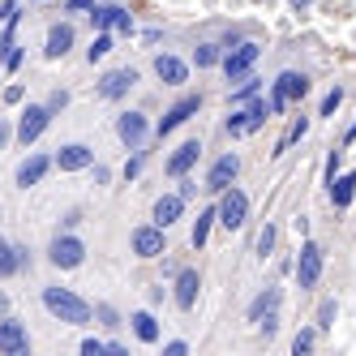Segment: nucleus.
<instances>
[{
	"instance_id": "obj_1",
	"label": "nucleus",
	"mask_w": 356,
	"mask_h": 356,
	"mask_svg": "<svg viewBox=\"0 0 356 356\" xmlns=\"http://www.w3.org/2000/svg\"><path fill=\"white\" fill-rule=\"evenodd\" d=\"M39 300H43V309L65 326H90V318H95V305L86 296H78L73 288H60V284H47L39 292Z\"/></svg>"
},
{
	"instance_id": "obj_2",
	"label": "nucleus",
	"mask_w": 356,
	"mask_h": 356,
	"mask_svg": "<svg viewBox=\"0 0 356 356\" xmlns=\"http://www.w3.org/2000/svg\"><path fill=\"white\" fill-rule=\"evenodd\" d=\"M322 270H326V253L314 236H305L300 249H296V262H292V275H296V288L300 292H314L322 284Z\"/></svg>"
},
{
	"instance_id": "obj_3",
	"label": "nucleus",
	"mask_w": 356,
	"mask_h": 356,
	"mask_svg": "<svg viewBox=\"0 0 356 356\" xmlns=\"http://www.w3.org/2000/svg\"><path fill=\"white\" fill-rule=\"evenodd\" d=\"M215 223L227 232H241L249 223V193L241 185H227L223 193H215Z\"/></svg>"
},
{
	"instance_id": "obj_4",
	"label": "nucleus",
	"mask_w": 356,
	"mask_h": 356,
	"mask_svg": "<svg viewBox=\"0 0 356 356\" xmlns=\"http://www.w3.org/2000/svg\"><path fill=\"white\" fill-rule=\"evenodd\" d=\"M262 60V43L258 39H241L232 47H223V60H219V73L227 82H241L245 73H253V65Z\"/></svg>"
},
{
	"instance_id": "obj_5",
	"label": "nucleus",
	"mask_w": 356,
	"mask_h": 356,
	"mask_svg": "<svg viewBox=\"0 0 356 356\" xmlns=\"http://www.w3.org/2000/svg\"><path fill=\"white\" fill-rule=\"evenodd\" d=\"M197 112H202V90H189V95H181V99H176V104H172V108H168V112L155 120V129H150V138H159V142H163V138H172V134L181 129V124H189Z\"/></svg>"
},
{
	"instance_id": "obj_6",
	"label": "nucleus",
	"mask_w": 356,
	"mask_h": 356,
	"mask_svg": "<svg viewBox=\"0 0 356 356\" xmlns=\"http://www.w3.org/2000/svg\"><path fill=\"white\" fill-rule=\"evenodd\" d=\"M266 120H270L266 116V99L258 95V99H249V104H236L232 116L223 120V129H227V138H253Z\"/></svg>"
},
{
	"instance_id": "obj_7",
	"label": "nucleus",
	"mask_w": 356,
	"mask_h": 356,
	"mask_svg": "<svg viewBox=\"0 0 356 356\" xmlns=\"http://www.w3.org/2000/svg\"><path fill=\"white\" fill-rule=\"evenodd\" d=\"M47 262H52L56 270H78L86 262V241L78 232H56L52 241H47Z\"/></svg>"
},
{
	"instance_id": "obj_8",
	"label": "nucleus",
	"mask_w": 356,
	"mask_h": 356,
	"mask_svg": "<svg viewBox=\"0 0 356 356\" xmlns=\"http://www.w3.org/2000/svg\"><path fill=\"white\" fill-rule=\"evenodd\" d=\"M129 249H134V258H142V262L163 258V253H168V227H159V223H138L134 232H129Z\"/></svg>"
},
{
	"instance_id": "obj_9",
	"label": "nucleus",
	"mask_w": 356,
	"mask_h": 356,
	"mask_svg": "<svg viewBox=\"0 0 356 356\" xmlns=\"http://www.w3.org/2000/svg\"><path fill=\"white\" fill-rule=\"evenodd\" d=\"M86 17H90V26H95V31H116V35H124V39H134V35H138L134 13H129V9H120V5H99V0H95Z\"/></svg>"
},
{
	"instance_id": "obj_10",
	"label": "nucleus",
	"mask_w": 356,
	"mask_h": 356,
	"mask_svg": "<svg viewBox=\"0 0 356 356\" xmlns=\"http://www.w3.org/2000/svg\"><path fill=\"white\" fill-rule=\"evenodd\" d=\"M47 124H52V112H47V104H26L17 112V124H13V138L22 146H35L43 134H47Z\"/></svg>"
},
{
	"instance_id": "obj_11",
	"label": "nucleus",
	"mask_w": 356,
	"mask_h": 356,
	"mask_svg": "<svg viewBox=\"0 0 356 356\" xmlns=\"http://www.w3.org/2000/svg\"><path fill=\"white\" fill-rule=\"evenodd\" d=\"M150 116L146 112H120L116 116V138H120V146L124 150H142L146 142H150Z\"/></svg>"
},
{
	"instance_id": "obj_12",
	"label": "nucleus",
	"mask_w": 356,
	"mask_h": 356,
	"mask_svg": "<svg viewBox=\"0 0 356 356\" xmlns=\"http://www.w3.org/2000/svg\"><path fill=\"white\" fill-rule=\"evenodd\" d=\"M138 82H142V73H138L134 65H124V69H108L104 78L95 82V95H99V99H108V104H116V99H124Z\"/></svg>"
},
{
	"instance_id": "obj_13",
	"label": "nucleus",
	"mask_w": 356,
	"mask_h": 356,
	"mask_svg": "<svg viewBox=\"0 0 356 356\" xmlns=\"http://www.w3.org/2000/svg\"><path fill=\"white\" fill-rule=\"evenodd\" d=\"M236 176H241V155H236V150H223V155L207 168V181H202V189L215 197V193H223L227 185H236Z\"/></svg>"
},
{
	"instance_id": "obj_14",
	"label": "nucleus",
	"mask_w": 356,
	"mask_h": 356,
	"mask_svg": "<svg viewBox=\"0 0 356 356\" xmlns=\"http://www.w3.org/2000/svg\"><path fill=\"white\" fill-rule=\"evenodd\" d=\"M197 296H202V270L197 266H181L172 275V305L181 314H189L193 305H197Z\"/></svg>"
},
{
	"instance_id": "obj_15",
	"label": "nucleus",
	"mask_w": 356,
	"mask_h": 356,
	"mask_svg": "<svg viewBox=\"0 0 356 356\" xmlns=\"http://www.w3.org/2000/svg\"><path fill=\"white\" fill-rule=\"evenodd\" d=\"M202 150H207V146H202L197 138L181 142V146H176L172 155L163 159V176H168V181H181V176H189V172L197 168V159H202Z\"/></svg>"
},
{
	"instance_id": "obj_16",
	"label": "nucleus",
	"mask_w": 356,
	"mask_h": 356,
	"mask_svg": "<svg viewBox=\"0 0 356 356\" xmlns=\"http://www.w3.org/2000/svg\"><path fill=\"white\" fill-rule=\"evenodd\" d=\"M0 356H31V335H26V322L17 318H0Z\"/></svg>"
},
{
	"instance_id": "obj_17",
	"label": "nucleus",
	"mask_w": 356,
	"mask_h": 356,
	"mask_svg": "<svg viewBox=\"0 0 356 356\" xmlns=\"http://www.w3.org/2000/svg\"><path fill=\"white\" fill-rule=\"evenodd\" d=\"M150 69H155V78H159L163 86H185L193 65H189L185 56H176V52H159L155 60H150Z\"/></svg>"
},
{
	"instance_id": "obj_18",
	"label": "nucleus",
	"mask_w": 356,
	"mask_h": 356,
	"mask_svg": "<svg viewBox=\"0 0 356 356\" xmlns=\"http://www.w3.org/2000/svg\"><path fill=\"white\" fill-rule=\"evenodd\" d=\"M73 43H78V31H73V22H52V26H47L43 56H47V60H65V56L73 52Z\"/></svg>"
},
{
	"instance_id": "obj_19",
	"label": "nucleus",
	"mask_w": 356,
	"mask_h": 356,
	"mask_svg": "<svg viewBox=\"0 0 356 356\" xmlns=\"http://www.w3.org/2000/svg\"><path fill=\"white\" fill-rule=\"evenodd\" d=\"M90 163H95V146H86V142H65L52 155V168H60V172H86Z\"/></svg>"
},
{
	"instance_id": "obj_20",
	"label": "nucleus",
	"mask_w": 356,
	"mask_h": 356,
	"mask_svg": "<svg viewBox=\"0 0 356 356\" xmlns=\"http://www.w3.org/2000/svg\"><path fill=\"white\" fill-rule=\"evenodd\" d=\"M47 172H52V155H39V150H35V155H26V159L17 163V172H13V185H17V189H35V185L43 181V176H47Z\"/></svg>"
},
{
	"instance_id": "obj_21",
	"label": "nucleus",
	"mask_w": 356,
	"mask_h": 356,
	"mask_svg": "<svg viewBox=\"0 0 356 356\" xmlns=\"http://www.w3.org/2000/svg\"><path fill=\"white\" fill-rule=\"evenodd\" d=\"M185 207L189 202L181 193H159L155 197V207H150V223H159V227H176L185 219Z\"/></svg>"
},
{
	"instance_id": "obj_22",
	"label": "nucleus",
	"mask_w": 356,
	"mask_h": 356,
	"mask_svg": "<svg viewBox=\"0 0 356 356\" xmlns=\"http://www.w3.org/2000/svg\"><path fill=\"white\" fill-rule=\"evenodd\" d=\"M309 86H314V82H309V73H305V69H284V73L270 82V90H279L288 104H300V99L309 95Z\"/></svg>"
},
{
	"instance_id": "obj_23",
	"label": "nucleus",
	"mask_w": 356,
	"mask_h": 356,
	"mask_svg": "<svg viewBox=\"0 0 356 356\" xmlns=\"http://www.w3.org/2000/svg\"><path fill=\"white\" fill-rule=\"evenodd\" d=\"M326 197H330L335 211H348L356 202V172H339L335 181H326Z\"/></svg>"
},
{
	"instance_id": "obj_24",
	"label": "nucleus",
	"mask_w": 356,
	"mask_h": 356,
	"mask_svg": "<svg viewBox=\"0 0 356 356\" xmlns=\"http://www.w3.org/2000/svg\"><path fill=\"white\" fill-rule=\"evenodd\" d=\"M129 330H134L138 343H159V335H163L155 309H134V314H129Z\"/></svg>"
},
{
	"instance_id": "obj_25",
	"label": "nucleus",
	"mask_w": 356,
	"mask_h": 356,
	"mask_svg": "<svg viewBox=\"0 0 356 356\" xmlns=\"http://www.w3.org/2000/svg\"><path fill=\"white\" fill-rule=\"evenodd\" d=\"M279 305H284V288H275V284H270V288H262L258 296H253V300H249V309H245V318H249V322H258V318H266V314H275V309H279Z\"/></svg>"
},
{
	"instance_id": "obj_26",
	"label": "nucleus",
	"mask_w": 356,
	"mask_h": 356,
	"mask_svg": "<svg viewBox=\"0 0 356 356\" xmlns=\"http://www.w3.org/2000/svg\"><path fill=\"white\" fill-rule=\"evenodd\" d=\"M22 270H31V249L26 245H9L5 253H0V279H13Z\"/></svg>"
},
{
	"instance_id": "obj_27",
	"label": "nucleus",
	"mask_w": 356,
	"mask_h": 356,
	"mask_svg": "<svg viewBox=\"0 0 356 356\" xmlns=\"http://www.w3.org/2000/svg\"><path fill=\"white\" fill-rule=\"evenodd\" d=\"M211 227H215V202L197 211V219H193V227H189V245H193V249H207V241H211Z\"/></svg>"
},
{
	"instance_id": "obj_28",
	"label": "nucleus",
	"mask_w": 356,
	"mask_h": 356,
	"mask_svg": "<svg viewBox=\"0 0 356 356\" xmlns=\"http://www.w3.org/2000/svg\"><path fill=\"white\" fill-rule=\"evenodd\" d=\"M262 86H266V82L258 78V73H245L241 82H232L227 99H232V108H236V104H249V99H258V95H262Z\"/></svg>"
},
{
	"instance_id": "obj_29",
	"label": "nucleus",
	"mask_w": 356,
	"mask_h": 356,
	"mask_svg": "<svg viewBox=\"0 0 356 356\" xmlns=\"http://www.w3.org/2000/svg\"><path fill=\"white\" fill-rule=\"evenodd\" d=\"M219 60H223V43L219 39H207V43L193 47V60L189 65H197V69H219Z\"/></svg>"
},
{
	"instance_id": "obj_30",
	"label": "nucleus",
	"mask_w": 356,
	"mask_h": 356,
	"mask_svg": "<svg viewBox=\"0 0 356 356\" xmlns=\"http://www.w3.org/2000/svg\"><path fill=\"white\" fill-rule=\"evenodd\" d=\"M305 134H309V116H292V124H288V134H284V138L275 142V150H270V155L279 159V155H284V150H292V146H296V142H300Z\"/></svg>"
},
{
	"instance_id": "obj_31",
	"label": "nucleus",
	"mask_w": 356,
	"mask_h": 356,
	"mask_svg": "<svg viewBox=\"0 0 356 356\" xmlns=\"http://www.w3.org/2000/svg\"><path fill=\"white\" fill-rule=\"evenodd\" d=\"M335 318H339V300H335V296H322V300H318V314H314L318 335H326V330L335 326Z\"/></svg>"
},
{
	"instance_id": "obj_32",
	"label": "nucleus",
	"mask_w": 356,
	"mask_h": 356,
	"mask_svg": "<svg viewBox=\"0 0 356 356\" xmlns=\"http://www.w3.org/2000/svg\"><path fill=\"white\" fill-rule=\"evenodd\" d=\"M90 322H95V326H104L108 335H116V330L124 326L120 309H116V305H108V300H104V305H95V318H90Z\"/></svg>"
},
{
	"instance_id": "obj_33",
	"label": "nucleus",
	"mask_w": 356,
	"mask_h": 356,
	"mask_svg": "<svg viewBox=\"0 0 356 356\" xmlns=\"http://www.w3.org/2000/svg\"><path fill=\"white\" fill-rule=\"evenodd\" d=\"M108 52H112V31H95V39L86 47V60L99 65V60H108Z\"/></svg>"
},
{
	"instance_id": "obj_34",
	"label": "nucleus",
	"mask_w": 356,
	"mask_h": 356,
	"mask_svg": "<svg viewBox=\"0 0 356 356\" xmlns=\"http://www.w3.org/2000/svg\"><path fill=\"white\" fill-rule=\"evenodd\" d=\"M314 343H318V326H300L296 335H292V352H296V356L314 352Z\"/></svg>"
},
{
	"instance_id": "obj_35",
	"label": "nucleus",
	"mask_w": 356,
	"mask_h": 356,
	"mask_svg": "<svg viewBox=\"0 0 356 356\" xmlns=\"http://www.w3.org/2000/svg\"><path fill=\"white\" fill-rule=\"evenodd\" d=\"M275 241H279V227H275V223H266L262 232H258V258H262V262L275 253Z\"/></svg>"
},
{
	"instance_id": "obj_36",
	"label": "nucleus",
	"mask_w": 356,
	"mask_h": 356,
	"mask_svg": "<svg viewBox=\"0 0 356 356\" xmlns=\"http://www.w3.org/2000/svg\"><path fill=\"white\" fill-rule=\"evenodd\" d=\"M142 168H146V146H142V150H134V155L124 159V168H120V172H124V181H138Z\"/></svg>"
},
{
	"instance_id": "obj_37",
	"label": "nucleus",
	"mask_w": 356,
	"mask_h": 356,
	"mask_svg": "<svg viewBox=\"0 0 356 356\" xmlns=\"http://www.w3.org/2000/svg\"><path fill=\"white\" fill-rule=\"evenodd\" d=\"M339 104H343V86H330V90H326V99H322V108H318V116H335V112H339Z\"/></svg>"
},
{
	"instance_id": "obj_38",
	"label": "nucleus",
	"mask_w": 356,
	"mask_h": 356,
	"mask_svg": "<svg viewBox=\"0 0 356 356\" xmlns=\"http://www.w3.org/2000/svg\"><path fill=\"white\" fill-rule=\"evenodd\" d=\"M78 352H82V356H108V339H99V335H86V339L78 343Z\"/></svg>"
},
{
	"instance_id": "obj_39",
	"label": "nucleus",
	"mask_w": 356,
	"mask_h": 356,
	"mask_svg": "<svg viewBox=\"0 0 356 356\" xmlns=\"http://www.w3.org/2000/svg\"><path fill=\"white\" fill-rule=\"evenodd\" d=\"M258 335H262L266 343L279 335V309H275V314H266V318H258Z\"/></svg>"
},
{
	"instance_id": "obj_40",
	"label": "nucleus",
	"mask_w": 356,
	"mask_h": 356,
	"mask_svg": "<svg viewBox=\"0 0 356 356\" xmlns=\"http://www.w3.org/2000/svg\"><path fill=\"white\" fill-rule=\"evenodd\" d=\"M69 99H73L69 90H52V95H47V99H43V104H47V112H52V116H60V112L69 108Z\"/></svg>"
},
{
	"instance_id": "obj_41",
	"label": "nucleus",
	"mask_w": 356,
	"mask_h": 356,
	"mask_svg": "<svg viewBox=\"0 0 356 356\" xmlns=\"http://www.w3.org/2000/svg\"><path fill=\"white\" fill-rule=\"evenodd\" d=\"M288 108H292V104H288V99L279 95V90H270V95H266V116H270V120H275V116H284Z\"/></svg>"
},
{
	"instance_id": "obj_42",
	"label": "nucleus",
	"mask_w": 356,
	"mask_h": 356,
	"mask_svg": "<svg viewBox=\"0 0 356 356\" xmlns=\"http://www.w3.org/2000/svg\"><path fill=\"white\" fill-rule=\"evenodd\" d=\"M0 99H5V104H9V108H17V104H22V99H26V86H22V82H9L5 90H0Z\"/></svg>"
},
{
	"instance_id": "obj_43",
	"label": "nucleus",
	"mask_w": 356,
	"mask_h": 356,
	"mask_svg": "<svg viewBox=\"0 0 356 356\" xmlns=\"http://www.w3.org/2000/svg\"><path fill=\"white\" fill-rule=\"evenodd\" d=\"M339 168H343V150L335 146V150L326 155V181H335V176H339Z\"/></svg>"
},
{
	"instance_id": "obj_44",
	"label": "nucleus",
	"mask_w": 356,
	"mask_h": 356,
	"mask_svg": "<svg viewBox=\"0 0 356 356\" xmlns=\"http://www.w3.org/2000/svg\"><path fill=\"white\" fill-rule=\"evenodd\" d=\"M86 172L95 176V185H108V181H112V168H104V163H99V159H95V163H90Z\"/></svg>"
},
{
	"instance_id": "obj_45",
	"label": "nucleus",
	"mask_w": 356,
	"mask_h": 356,
	"mask_svg": "<svg viewBox=\"0 0 356 356\" xmlns=\"http://www.w3.org/2000/svg\"><path fill=\"white\" fill-rule=\"evenodd\" d=\"M17 5H22V0H0V26H5L9 17H17V13H22Z\"/></svg>"
},
{
	"instance_id": "obj_46",
	"label": "nucleus",
	"mask_w": 356,
	"mask_h": 356,
	"mask_svg": "<svg viewBox=\"0 0 356 356\" xmlns=\"http://www.w3.org/2000/svg\"><path fill=\"white\" fill-rule=\"evenodd\" d=\"M163 356H189V343L185 339H168L163 343Z\"/></svg>"
},
{
	"instance_id": "obj_47",
	"label": "nucleus",
	"mask_w": 356,
	"mask_h": 356,
	"mask_svg": "<svg viewBox=\"0 0 356 356\" xmlns=\"http://www.w3.org/2000/svg\"><path fill=\"white\" fill-rule=\"evenodd\" d=\"M197 189H202L197 181H189V176H181V189H176V193H181L185 202H193V197H197Z\"/></svg>"
},
{
	"instance_id": "obj_48",
	"label": "nucleus",
	"mask_w": 356,
	"mask_h": 356,
	"mask_svg": "<svg viewBox=\"0 0 356 356\" xmlns=\"http://www.w3.org/2000/svg\"><path fill=\"white\" fill-rule=\"evenodd\" d=\"M13 142V124H9V116H0V150H5Z\"/></svg>"
},
{
	"instance_id": "obj_49",
	"label": "nucleus",
	"mask_w": 356,
	"mask_h": 356,
	"mask_svg": "<svg viewBox=\"0 0 356 356\" xmlns=\"http://www.w3.org/2000/svg\"><path fill=\"white\" fill-rule=\"evenodd\" d=\"M95 0H65V13H90Z\"/></svg>"
},
{
	"instance_id": "obj_50",
	"label": "nucleus",
	"mask_w": 356,
	"mask_h": 356,
	"mask_svg": "<svg viewBox=\"0 0 356 356\" xmlns=\"http://www.w3.org/2000/svg\"><path fill=\"white\" fill-rule=\"evenodd\" d=\"M82 223V211H69L65 219H60V232H73V227H78Z\"/></svg>"
},
{
	"instance_id": "obj_51",
	"label": "nucleus",
	"mask_w": 356,
	"mask_h": 356,
	"mask_svg": "<svg viewBox=\"0 0 356 356\" xmlns=\"http://www.w3.org/2000/svg\"><path fill=\"white\" fill-rule=\"evenodd\" d=\"M176 270H181V262H176V258H168V253H163V279H172Z\"/></svg>"
},
{
	"instance_id": "obj_52",
	"label": "nucleus",
	"mask_w": 356,
	"mask_h": 356,
	"mask_svg": "<svg viewBox=\"0 0 356 356\" xmlns=\"http://www.w3.org/2000/svg\"><path fill=\"white\" fill-rule=\"evenodd\" d=\"M163 39V31L159 26H150V31H142V43H159Z\"/></svg>"
},
{
	"instance_id": "obj_53",
	"label": "nucleus",
	"mask_w": 356,
	"mask_h": 356,
	"mask_svg": "<svg viewBox=\"0 0 356 356\" xmlns=\"http://www.w3.org/2000/svg\"><path fill=\"white\" fill-rule=\"evenodd\" d=\"M124 352H129V348H124L120 339H108V356H124Z\"/></svg>"
},
{
	"instance_id": "obj_54",
	"label": "nucleus",
	"mask_w": 356,
	"mask_h": 356,
	"mask_svg": "<svg viewBox=\"0 0 356 356\" xmlns=\"http://www.w3.org/2000/svg\"><path fill=\"white\" fill-rule=\"evenodd\" d=\"M288 5H292V9L300 13V9H309V5H314V0H288Z\"/></svg>"
},
{
	"instance_id": "obj_55",
	"label": "nucleus",
	"mask_w": 356,
	"mask_h": 356,
	"mask_svg": "<svg viewBox=\"0 0 356 356\" xmlns=\"http://www.w3.org/2000/svg\"><path fill=\"white\" fill-rule=\"evenodd\" d=\"M352 142H356V120H352V129L343 134V146H352Z\"/></svg>"
},
{
	"instance_id": "obj_56",
	"label": "nucleus",
	"mask_w": 356,
	"mask_h": 356,
	"mask_svg": "<svg viewBox=\"0 0 356 356\" xmlns=\"http://www.w3.org/2000/svg\"><path fill=\"white\" fill-rule=\"evenodd\" d=\"M5 314H9V296H5V292H0V318H5Z\"/></svg>"
},
{
	"instance_id": "obj_57",
	"label": "nucleus",
	"mask_w": 356,
	"mask_h": 356,
	"mask_svg": "<svg viewBox=\"0 0 356 356\" xmlns=\"http://www.w3.org/2000/svg\"><path fill=\"white\" fill-rule=\"evenodd\" d=\"M5 249H9V241H5V236H0V253H5Z\"/></svg>"
},
{
	"instance_id": "obj_58",
	"label": "nucleus",
	"mask_w": 356,
	"mask_h": 356,
	"mask_svg": "<svg viewBox=\"0 0 356 356\" xmlns=\"http://www.w3.org/2000/svg\"><path fill=\"white\" fill-rule=\"evenodd\" d=\"M138 5H142V0H138Z\"/></svg>"
}]
</instances>
